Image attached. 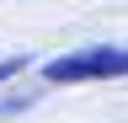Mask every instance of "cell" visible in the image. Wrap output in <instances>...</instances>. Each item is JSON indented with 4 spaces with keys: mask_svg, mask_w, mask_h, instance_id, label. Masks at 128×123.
I'll return each mask as SVG.
<instances>
[{
    "mask_svg": "<svg viewBox=\"0 0 128 123\" xmlns=\"http://www.w3.org/2000/svg\"><path fill=\"white\" fill-rule=\"evenodd\" d=\"M48 86H86V80H128V48L112 43H91V48H70L43 64Z\"/></svg>",
    "mask_w": 128,
    "mask_h": 123,
    "instance_id": "cell-1",
    "label": "cell"
},
{
    "mask_svg": "<svg viewBox=\"0 0 128 123\" xmlns=\"http://www.w3.org/2000/svg\"><path fill=\"white\" fill-rule=\"evenodd\" d=\"M22 70H27V59H0V86H6V80H16Z\"/></svg>",
    "mask_w": 128,
    "mask_h": 123,
    "instance_id": "cell-2",
    "label": "cell"
}]
</instances>
